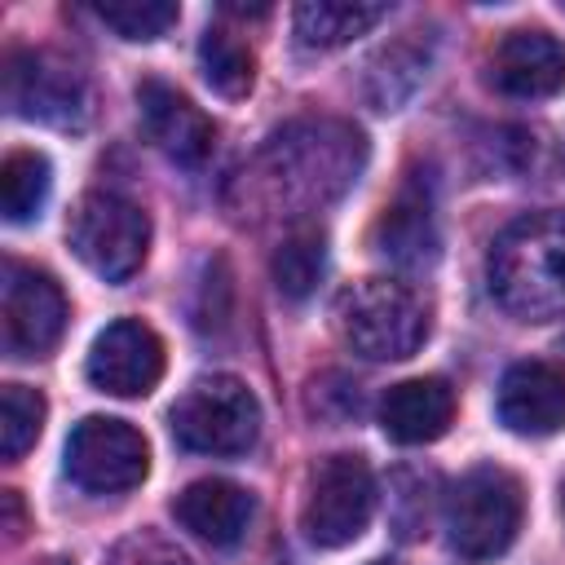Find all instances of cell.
Wrapping results in <instances>:
<instances>
[{"instance_id": "1", "label": "cell", "mask_w": 565, "mask_h": 565, "mask_svg": "<svg viewBox=\"0 0 565 565\" xmlns=\"http://www.w3.org/2000/svg\"><path fill=\"white\" fill-rule=\"evenodd\" d=\"M366 159V141L358 128L335 119H305L282 128L256 159V177H265V199L287 207H322L340 199Z\"/></svg>"}, {"instance_id": "21", "label": "cell", "mask_w": 565, "mask_h": 565, "mask_svg": "<svg viewBox=\"0 0 565 565\" xmlns=\"http://www.w3.org/2000/svg\"><path fill=\"white\" fill-rule=\"evenodd\" d=\"M49 185H53L49 159L40 150H13L0 163V212H4V221L22 225V221L40 216V207L49 199Z\"/></svg>"}, {"instance_id": "14", "label": "cell", "mask_w": 565, "mask_h": 565, "mask_svg": "<svg viewBox=\"0 0 565 565\" xmlns=\"http://www.w3.org/2000/svg\"><path fill=\"white\" fill-rule=\"evenodd\" d=\"M499 419L521 437H552L565 428V371L539 358L512 362L499 380Z\"/></svg>"}, {"instance_id": "27", "label": "cell", "mask_w": 565, "mask_h": 565, "mask_svg": "<svg viewBox=\"0 0 565 565\" xmlns=\"http://www.w3.org/2000/svg\"><path fill=\"white\" fill-rule=\"evenodd\" d=\"M371 565H388V561H371Z\"/></svg>"}, {"instance_id": "24", "label": "cell", "mask_w": 565, "mask_h": 565, "mask_svg": "<svg viewBox=\"0 0 565 565\" xmlns=\"http://www.w3.org/2000/svg\"><path fill=\"white\" fill-rule=\"evenodd\" d=\"M106 565H194L177 543H168L154 530H137L128 539H119L106 556Z\"/></svg>"}, {"instance_id": "6", "label": "cell", "mask_w": 565, "mask_h": 565, "mask_svg": "<svg viewBox=\"0 0 565 565\" xmlns=\"http://www.w3.org/2000/svg\"><path fill=\"white\" fill-rule=\"evenodd\" d=\"M66 238L75 256L106 282H128L150 252V216L106 190H93L75 203L66 221Z\"/></svg>"}, {"instance_id": "22", "label": "cell", "mask_w": 565, "mask_h": 565, "mask_svg": "<svg viewBox=\"0 0 565 565\" xmlns=\"http://www.w3.org/2000/svg\"><path fill=\"white\" fill-rule=\"evenodd\" d=\"M44 415H49V406H44L40 388L4 384V393H0V455L22 459L35 446V437L44 428Z\"/></svg>"}, {"instance_id": "8", "label": "cell", "mask_w": 565, "mask_h": 565, "mask_svg": "<svg viewBox=\"0 0 565 565\" xmlns=\"http://www.w3.org/2000/svg\"><path fill=\"white\" fill-rule=\"evenodd\" d=\"M375 512V472L362 455H327L309 477L300 525L313 547L353 543Z\"/></svg>"}, {"instance_id": "25", "label": "cell", "mask_w": 565, "mask_h": 565, "mask_svg": "<svg viewBox=\"0 0 565 565\" xmlns=\"http://www.w3.org/2000/svg\"><path fill=\"white\" fill-rule=\"evenodd\" d=\"M31 565H71V561H62V556H44V561H31Z\"/></svg>"}, {"instance_id": "23", "label": "cell", "mask_w": 565, "mask_h": 565, "mask_svg": "<svg viewBox=\"0 0 565 565\" xmlns=\"http://www.w3.org/2000/svg\"><path fill=\"white\" fill-rule=\"evenodd\" d=\"M97 18L119 40H159L168 35V26H177V4L172 0H110V4H97Z\"/></svg>"}, {"instance_id": "7", "label": "cell", "mask_w": 565, "mask_h": 565, "mask_svg": "<svg viewBox=\"0 0 565 565\" xmlns=\"http://www.w3.org/2000/svg\"><path fill=\"white\" fill-rule=\"evenodd\" d=\"M4 102L22 119H40L53 128H79L88 119V79L71 57L53 49H9Z\"/></svg>"}, {"instance_id": "13", "label": "cell", "mask_w": 565, "mask_h": 565, "mask_svg": "<svg viewBox=\"0 0 565 565\" xmlns=\"http://www.w3.org/2000/svg\"><path fill=\"white\" fill-rule=\"evenodd\" d=\"M490 84L508 97H552L565 88V44L552 31H508L490 53Z\"/></svg>"}, {"instance_id": "9", "label": "cell", "mask_w": 565, "mask_h": 565, "mask_svg": "<svg viewBox=\"0 0 565 565\" xmlns=\"http://www.w3.org/2000/svg\"><path fill=\"white\" fill-rule=\"evenodd\" d=\"M150 472V446L128 419L88 415L66 437V477L88 494H124Z\"/></svg>"}, {"instance_id": "19", "label": "cell", "mask_w": 565, "mask_h": 565, "mask_svg": "<svg viewBox=\"0 0 565 565\" xmlns=\"http://www.w3.org/2000/svg\"><path fill=\"white\" fill-rule=\"evenodd\" d=\"M269 274H274V287H278L287 300L313 296V287H318L322 274H327V238H322V230H318V225H296V230L274 247Z\"/></svg>"}, {"instance_id": "20", "label": "cell", "mask_w": 565, "mask_h": 565, "mask_svg": "<svg viewBox=\"0 0 565 565\" xmlns=\"http://www.w3.org/2000/svg\"><path fill=\"white\" fill-rule=\"evenodd\" d=\"M199 71L212 84V93H221L230 102L247 97L252 84H256V57H252V49L234 31H225V26H207L203 31V40H199Z\"/></svg>"}, {"instance_id": "4", "label": "cell", "mask_w": 565, "mask_h": 565, "mask_svg": "<svg viewBox=\"0 0 565 565\" xmlns=\"http://www.w3.org/2000/svg\"><path fill=\"white\" fill-rule=\"evenodd\" d=\"M521 516H525L521 481L499 463H481L463 472L446 499V539L472 565L494 561L512 547Z\"/></svg>"}, {"instance_id": "26", "label": "cell", "mask_w": 565, "mask_h": 565, "mask_svg": "<svg viewBox=\"0 0 565 565\" xmlns=\"http://www.w3.org/2000/svg\"><path fill=\"white\" fill-rule=\"evenodd\" d=\"M561 512H565V481H561Z\"/></svg>"}, {"instance_id": "16", "label": "cell", "mask_w": 565, "mask_h": 565, "mask_svg": "<svg viewBox=\"0 0 565 565\" xmlns=\"http://www.w3.org/2000/svg\"><path fill=\"white\" fill-rule=\"evenodd\" d=\"M455 419V388L437 375L402 380L380 402V428L402 446L437 441Z\"/></svg>"}, {"instance_id": "2", "label": "cell", "mask_w": 565, "mask_h": 565, "mask_svg": "<svg viewBox=\"0 0 565 565\" xmlns=\"http://www.w3.org/2000/svg\"><path fill=\"white\" fill-rule=\"evenodd\" d=\"M494 300L525 322L565 313V212H530L512 221L486 260Z\"/></svg>"}, {"instance_id": "3", "label": "cell", "mask_w": 565, "mask_h": 565, "mask_svg": "<svg viewBox=\"0 0 565 565\" xmlns=\"http://www.w3.org/2000/svg\"><path fill=\"white\" fill-rule=\"evenodd\" d=\"M335 327L353 353L371 362H397L424 344L428 313L406 282L362 278L335 296Z\"/></svg>"}, {"instance_id": "10", "label": "cell", "mask_w": 565, "mask_h": 565, "mask_svg": "<svg viewBox=\"0 0 565 565\" xmlns=\"http://www.w3.org/2000/svg\"><path fill=\"white\" fill-rule=\"evenodd\" d=\"M0 331L9 358H44L66 331V296L53 274L4 260L0 282Z\"/></svg>"}, {"instance_id": "17", "label": "cell", "mask_w": 565, "mask_h": 565, "mask_svg": "<svg viewBox=\"0 0 565 565\" xmlns=\"http://www.w3.org/2000/svg\"><path fill=\"white\" fill-rule=\"evenodd\" d=\"M371 247L375 256H384L397 269H424L437 260V225L433 212L419 194H402L397 203H388L371 230Z\"/></svg>"}, {"instance_id": "18", "label": "cell", "mask_w": 565, "mask_h": 565, "mask_svg": "<svg viewBox=\"0 0 565 565\" xmlns=\"http://www.w3.org/2000/svg\"><path fill=\"white\" fill-rule=\"evenodd\" d=\"M388 9L362 4V0H309L296 9V40L305 49H340L358 35H366Z\"/></svg>"}, {"instance_id": "5", "label": "cell", "mask_w": 565, "mask_h": 565, "mask_svg": "<svg viewBox=\"0 0 565 565\" xmlns=\"http://www.w3.org/2000/svg\"><path fill=\"white\" fill-rule=\"evenodd\" d=\"M168 428L194 455H243L260 437V402L234 375H203L177 397Z\"/></svg>"}, {"instance_id": "11", "label": "cell", "mask_w": 565, "mask_h": 565, "mask_svg": "<svg viewBox=\"0 0 565 565\" xmlns=\"http://www.w3.org/2000/svg\"><path fill=\"white\" fill-rule=\"evenodd\" d=\"M84 371L97 393L146 397L163 380V340L141 318H119L93 340Z\"/></svg>"}, {"instance_id": "12", "label": "cell", "mask_w": 565, "mask_h": 565, "mask_svg": "<svg viewBox=\"0 0 565 565\" xmlns=\"http://www.w3.org/2000/svg\"><path fill=\"white\" fill-rule=\"evenodd\" d=\"M137 106H141V128L146 137L181 168H203L216 146V124L172 84L163 79H141L137 84Z\"/></svg>"}, {"instance_id": "15", "label": "cell", "mask_w": 565, "mask_h": 565, "mask_svg": "<svg viewBox=\"0 0 565 565\" xmlns=\"http://www.w3.org/2000/svg\"><path fill=\"white\" fill-rule=\"evenodd\" d=\"M256 512V499L225 481V477H203V481H190L177 499H172V516L203 543L212 547H234L243 534H247V521Z\"/></svg>"}]
</instances>
